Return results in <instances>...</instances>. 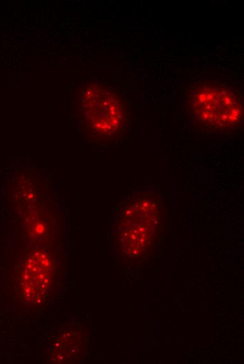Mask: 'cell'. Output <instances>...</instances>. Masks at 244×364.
<instances>
[{
  "label": "cell",
  "mask_w": 244,
  "mask_h": 364,
  "mask_svg": "<svg viewBox=\"0 0 244 364\" xmlns=\"http://www.w3.org/2000/svg\"><path fill=\"white\" fill-rule=\"evenodd\" d=\"M79 99L82 127L88 137L107 143L121 136L127 122V106L116 88L91 81L82 87Z\"/></svg>",
  "instance_id": "obj_1"
},
{
  "label": "cell",
  "mask_w": 244,
  "mask_h": 364,
  "mask_svg": "<svg viewBox=\"0 0 244 364\" xmlns=\"http://www.w3.org/2000/svg\"><path fill=\"white\" fill-rule=\"evenodd\" d=\"M188 104L194 122L213 131H230L243 118L240 91L215 79L203 80L189 92Z\"/></svg>",
  "instance_id": "obj_2"
},
{
  "label": "cell",
  "mask_w": 244,
  "mask_h": 364,
  "mask_svg": "<svg viewBox=\"0 0 244 364\" xmlns=\"http://www.w3.org/2000/svg\"><path fill=\"white\" fill-rule=\"evenodd\" d=\"M159 201L154 192H140L135 195L126 209L133 218L129 223L127 239L135 250L140 253L151 244L158 224Z\"/></svg>",
  "instance_id": "obj_3"
}]
</instances>
